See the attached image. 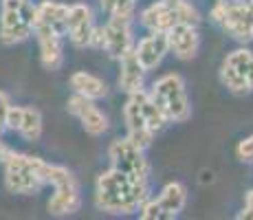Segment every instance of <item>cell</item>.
Wrapping results in <instances>:
<instances>
[{"mask_svg":"<svg viewBox=\"0 0 253 220\" xmlns=\"http://www.w3.org/2000/svg\"><path fill=\"white\" fill-rule=\"evenodd\" d=\"M66 22H69V7H66V4L44 0L42 4L36 7V24H33V27H46V29H51V31L64 36Z\"/></svg>","mask_w":253,"mask_h":220,"instance_id":"cell-16","label":"cell"},{"mask_svg":"<svg viewBox=\"0 0 253 220\" xmlns=\"http://www.w3.org/2000/svg\"><path fill=\"white\" fill-rule=\"evenodd\" d=\"M4 163V185L11 194H36L46 183V168L42 159L18 154L9 150Z\"/></svg>","mask_w":253,"mask_h":220,"instance_id":"cell-3","label":"cell"},{"mask_svg":"<svg viewBox=\"0 0 253 220\" xmlns=\"http://www.w3.org/2000/svg\"><path fill=\"white\" fill-rule=\"evenodd\" d=\"M92 46L104 48L108 55L121 57L128 51H132V36H130V22L110 18L104 29H95V38H92Z\"/></svg>","mask_w":253,"mask_h":220,"instance_id":"cell-10","label":"cell"},{"mask_svg":"<svg viewBox=\"0 0 253 220\" xmlns=\"http://www.w3.org/2000/svg\"><path fill=\"white\" fill-rule=\"evenodd\" d=\"M220 80H222V84L229 88L231 92H236V95H247V92H251V88L247 86V82L227 64H222V68H220Z\"/></svg>","mask_w":253,"mask_h":220,"instance_id":"cell-22","label":"cell"},{"mask_svg":"<svg viewBox=\"0 0 253 220\" xmlns=\"http://www.w3.org/2000/svg\"><path fill=\"white\" fill-rule=\"evenodd\" d=\"M66 106H69L71 115H75L77 119L82 121L84 130L88 132L90 136H99L108 130V117L97 108V106L92 104V99H88V97H82L75 92V97H71Z\"/></svg>","mask_w":253,"mask_h":220,"instance_id":"cell-11","label":"cell"},{"mask_svg":"<svg viewBox=\"0 0 253 220\" xmlns=\"http://www.w3.org/2000/svg\"><path fill=\"white\" fill-rule=\"evenodd\" d=\"M169 38V48L174 51V55L178 60H192L198 53V33L194 29V24H176L168 31Z\"/></svg>","mask_w":253,"mask_h":220,"instance_id":"cell-15","label":"cell"},{"mask_svg":"<svg viewBox=\"0 0 253 220\" xmlns=\"http://www.w3.org/2000/svg\"><path fill=\"white\" fill-rule=\"evenodd\" d=\"M236 154L242 163H253V136H247V139H242L238 143Z\"/></svg>","mask_w":253,"mask_h":220,"instance_id":"cell-25","label":"cell"},{"mask_svg":"<svg viewBox=\"0 0 253 220\" xmlns=\"http://www.w3.org/2000/svg\"><path fill=\"white\" fill-rule=\"evenodd\" d=\"M157 203L161 205V209L168 214V218H176L183 212L185 203H187V189L183 183H168L159 194Z\"/></svg>","mask_w":253,"mask_h":220,"instance_id":"cell-18","label":"cell"},{"mask_svg":"<svg viewBox=\"0 0 253 220\" xmlns=\"http://www.w3.org/2000/svg\"><path fill=\"white\" fill-rule=\"evenodd\" d=\"M139 212H141L139 216L143 218V220H169V218H168V214H165L163 209H161V205L157 203V198H154V200H150V198H148L143 205H141Z\"/></svg>","mask_w":253,"mask_h":220,"instance_id":"cell-23","label":"cell"},{"mask_svg":"<svg viewBox=\"0 0 253 220\" xmlns=\"http://www.w3.org/2000/svg\"><path fill=\"white\" fill-rule=\"evenodd\" d=\"M95 29L97 27L92 22L90 7H86V4H73V7H69L66 33L71 36V42L75 46H92Z\"/></svg>","mask_w":253,"mask_h":220,"instance_id":"cell-12","label":"cell"},{"mask_svg":"<svg viewBox=\"0 0 253 220\" xmlns=\"http://www.w3.org/2000/svg\"><path fill=\"white\" fill-rule=\"evenodd\" d=\"M148 196V183H137L119 170L99 174L95 189V205L108 214H134Z\"/></svg>","mask_w":253,"mask_h":220,"instance_id":"cell-1","label":"cell"},{"mask_svg":"<svg viewBox=\"0 0 253 220\" xmlns=\"http://www.w3.org/2000/svg\"><path fill=\"white\" fill-rule=\"evenodd\" d=\"M36 24V7L29 0H2L0 11V40L16 44L27 40Z\"/></svg>","mask_w":253,"mask_h":220,"instance_id":"cell-6","label":"cell"},{"mask_svg":"<svg viewBox=\"0 0 253 220\" xmlns=\"http://www.w3.org/2000/svg\"><path fill=\"white\" fill-rule=\"evenodd\" d=\"M150 97L154 104L161 108V112L168 117V121H187L192 115V106H189V97L185 90V82L181 75H163L161 80L154 82Z\"/></svg>","mask_w":253,"mask_h":220,"instance_id":"cell-4","label":"cell"},{"mask_svg":"<svg viewBox=\"0 0 253 220\" xmlns=\"http://www.w3.org/2000/svg\"><path fill=\"white\" fill-rule=\"evenodd\" d=\"M238 218H253V192L247 194V203H245V209L238 214Z\"/></svg>","mask_w":253,"mask_h":220,"instance_id":"cell-27","label":"cell"},{"mask_svg":"<svg viewBox=\"0 0 253 220\" xmlns=\"http://www.w3.org/2000/svg\"><path fill=\"white\" fill-rule=\"evenodd\" d=\"M198 11L185 0H159L141 13V24L150 31H169L176 24H196Z\"/></svg>","mask_w":253,"mask_h":220,"instance_id":"cell-5","label":"cell"},{"mask_svg":"<svg viewBox=\"0 0 253 220\" xmlns=\"http://www.w3.org/2000/svg\"><path fill=\"white\" fill-rule=\"evenodd\" d=\"M143 73L145 68L139 64L134 51H128L124 57H121V71H119V86L124 88L126 92H134L141 90L143 86Z\"/></svg>","mask_w":253,"mask_h":220,"instance_id":"cell-17","label":"cell"},{"mask_svg":"<svg viewBox=\"0 0 253 220\" xmlns=\"http://www.w3.org/2000/svg\"><path fill=\"white\" fill-rule=\"evenodd\" d=\"M211 18L222 24L229 36L240 42L253 40V2H220L213 7Z\"/></svg>","mask_w":253,"mask_h":220,"instance_id":"cell-8","label":"cell"},{"mask_svg":"<svg viewBox=\"0 0 253 220\" xmlns=\"http://www.w3.org/2000/svg\"><path fill=\"white\" fill-rule=\"evenodd\" d=\"M225 64L231 66L233 71L247 82V86L253 90V53L251 51H247V48H238V51H233V53L227 55Z\"/></svg>","mask_w":253,"mask_h":220,"instance_id":"cell-21","label":"cell"},{"mask_svg":"<svg viewBox=\"0 0 253 220\" xmlns=\"http://www.w3.org/2000/svg\"><path fill=\"white\" fill-rule=\"evenodd\" d=\"M108 156L115 170L128 174L137 183H148V176H150L148 159L143 156V150L139 145H134L128 136L115 139L108 148Z\"/></svg>","mask_w":253,"mask_h":220,"instance_id":"cell-9","label":"cell"},{"mask_svg":"<svg viewBox=\"0 0 253 220\" xmlns=\"http://www.w3.org/2000/svg\"><path fill=\"white\" fill-rule=\"evenodd\" d=\"M124 119L126 128H128V139L141 150H145L152 143V136L161 132L168 124V117L161 112L150 92L141 90L130 92V99L124 108Z\"/></svg>","mask_w":253,"mask_h":220,"instance_id":"cell-2","label":"cell"},{"mask_svg":"<svg viewBox=\"0 0 253 220\" xmlns=\"http://www.w3.org/2000/svg\"><path fill=\"white\" fill-rule=\"evenodd\" d=\"M251 2H253V0H251Z\"/></svg>","mask_w":253,"mask_h":220,"instance_id":"cell-30","label":"cell"},{"mask_svg":"<svg viewBox=\"0 0 253 220\" xmlns=\"http://www.w3.org/2000/svg\"><path fill=\"white\" fill-rule=\"evenodd\" d=\"M201 183H213V172H203Z\"/></svg>","mask_w":253,"mask_h":220,"instance_id":"cell-29","label":"cell"},{"mask_svg":"<svg viewBox=\"0 0 253 220\" xmlns=\"http://www.w3.org/2000/svg\"><path fill=\"white\" fill-rule=\"evenodd\" d=\"M46 183H53V187H55V194H53L46 205L48 214H53V216H69V214H75L80 209L82 205L80 185H77L75 176L66 168L48 163Z\"/></svg>","mask_w":253,"mask_h":220,"instance_id":"cell-7","label":"cell"},{"mask_svg":"<svg viewBox=\"0 0 253 220\" xmlns=\"http://www.w3.org/2000/svg\"><path fill=\"white\" fill-rule=\"evenodd\" d=\"M134 2L137 0H117L115 9L110 11V18H117V20H132V11H134Z\"/></svg>","mask_w":253,"mask_h":220,"instance_id":"cell-24","label":"cell"},{"mask_svg":"<svg viewBox=\"0 0 253 220\" xmlns=\"http://www.w3.org/2000/svg\"><path fill=\"white\" fill-rule=\"evenodd\" d=\"M16 132L27 141H38L42 134V115L33 106H20V119Z\"/></svg>","mask_w":253,"mask_h":220,"instance_id":"cell-20","label":"cell"},{"mask_svg":"<svg viewBox=\"0 0 253 220\" xmlns=\"http://www.w3.org/2000/svg\"><path fill=\"white\" fill-rule=\"evenodd\" d=\"M169 48V38L168 31H152L150 36H145L143 40H139V44L132 48L134 55H137L139 64L145 71H152L161 64V60L165 57Z\"/></svg>","mask_w":253,"mask_h":220,"instance_id":"cell-13","label":"cell"},{"mask_svg":"<svg viewBox=\"0 0 253 220\" xmlns=\"http://www.w3.org/2000/svg\"><path fill=\"white\" fill-rule=\"evenodd\" d=\"M33 33L38 36L40 44V60L48 71H57L64 60V48H62V36L46 27H33Z\"/></svg>","mask_w":253,"mask_h":220,"instance_id":"cell-14","label":"cell"},{"mask_svg":"<svg viewBox=\"0 0 253 220\" xmlns=\"http://www.w3.org/2000/svg\"><path fill=\"white\" fill-rule=\"evenodd\" d=\"M7 154H9V148L2 143V141H0V161H4V159H7Z\"/></svg>","mask_w":253,"mask_h":220,"instance_id":"cell-28","label":"cell"},{"mask_svg":"<svg viewBox=\"0 0 253 220\" xmlns=\"http://www.w3.org/2000/svg\"><path fill=\"white\" fill-rule=\"evenodd\" d=\"M9 97L4 95V92H0V132H2V128H7L4 126V119H7V110H9Z\"/></svg>","mask_w":253,"mask_h":220,"instance_id":"cell-26","label":"cell"},{"mask_svg":"<svg viewBox=\"0 0 253 220\" xmlns=\"http://www.w3.org/2000/svg\"><path fill=\"white\" fill-rule=\"evenodd\" d=\"M69 82H71V88L77 92V95L88 97L92 101L106 97V92H108V86H106L104 80H99V77L90 75V73H86V71L73 73Z\"/></svg>","mask_w":253,"mask_h":220,"instance_id":"cell-19","label":"cell"}]
</instances>
